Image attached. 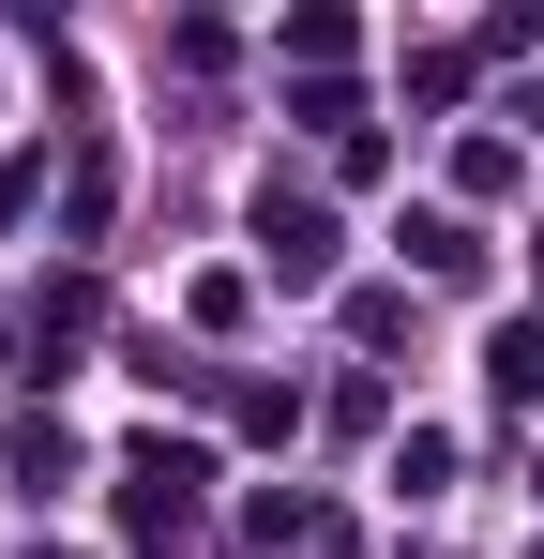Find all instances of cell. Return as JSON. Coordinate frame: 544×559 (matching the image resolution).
Returning <instances> with one entry per match:
<instances>
[{
  "instance_id": "1",
  "label": "cell",
  "mask_w": 544,
  "mask_h": 559,
  "mask_svg": "<svg viewBox=\"0 0 544 559\" xmlns=\"http://www.w3.org/2000/svg\"><path fill=\"white\" fill-rule=\"evenodd\" d=\"M272 273H333V212H303V197H272Z\"/></svg>"
}]
</instances>
